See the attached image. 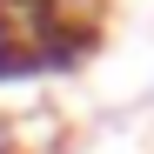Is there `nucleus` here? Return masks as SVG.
Listing matches in <instances>:
<instances>
[{"instance_id":"nucleus-1","label":"nucleus","mask_w":154,"mask_h":154,"mask_svg":"<svg viewBox=\"0 0 154 154\" xmlns=\"http://www.w3.org/2000/svg\"><path fill=\"white\" fill-rule=\"evenodd\" d=\"M20 81H40V67H34L27 40H20V27H14V7L0 0V87H20Z\"/></svg>"},{"instance_id":"nucleus-2","label":"nucleus","mask_w":154,"mask_h":154,"mask_svg":"<svg viewBox=\"0 0 154 154\" xmlns=\"http://www.w3.org/2000/svg\"><path fill=\"white\" fill-rule=\"evenodd\" d=\"M0 154H27V134H20V121H0Z\"/></svg>"}]
</instances>
